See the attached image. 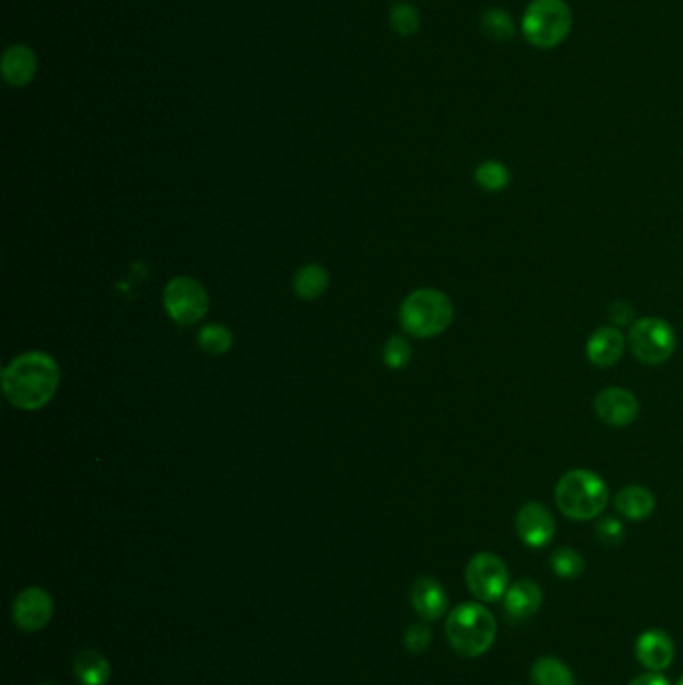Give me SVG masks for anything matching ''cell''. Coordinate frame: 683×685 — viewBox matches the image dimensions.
I'll return each mask as SVG.
<instances>
[{"label": "cell", "mask_w": 683, "mask_h": 685, "mask_svg": "<svg viewBox=\"0 0 683 685\" xmlns=\"http://www.w3.org/2000/svg\"><path fill=\"white\" fill-rule=\"evenodd\" d=\"M61 385L57 359L43 351L19 355L3 373L7 399L23 411H37L51 403Z\"/></svg>", "instance_id": "6da1fadb"}, {"label": "cell", "mask_w": 683, "mask_h": 685, "mask_svg": "<svg viewBox=\"0 0 683 685\" xmlns=\"http://www.w3.org/2000/svg\"><path fill=\"white\" fill-rule=\"evenodd\" d=\"M609 491L605 481L589 469L567 471L555 487L559 511L573 521H587L601 515L607 507Z\"/></svg>", "instance_id": "7a4b0ae2"}, {"label": "cell", "mask_w": 683, "mask_h": 685, "mask_svg": "<svg viewBox=\"0 0 683 685\" xmlns=\"http://www.w3.org/2000/svg\"><path fill=\"white\" fill-rule=\"evenodd\" d=\"M445 633L459 655L479 657L493 645L497 621L481 603H461L449 613Z\"/></svg>", "instance_id": "3957f363"}, {"label": "cell", "mask_w": 683, "mask_h": 685, "mask_svg": "<svg viewBox=\"0 0 683 685\" xmlns=\"http://www.w3.org/2000/svg\"><path fill=\"white\" fill-rule=\"evenodd\" d=\"M403 329L417 339H431L445 333L453 321V303L443 291L417 289L401 305Z\"/></svg>", "instance_id": "277c9868"}, {"label": "cell", "mask_w": 683, "mask_h": 685, "mask_svg": "<svg viewBox=\"0 0 683 685\" xmlns=\"http://www.w3.org/2000/svg\"><path fill=\"white\" fill-rule=\"evenodd\" d=\"M571 25L573 15L565 0H531L521 21V31L531 47L549 51L569 37Z\"/></svg>", "instance_id": "5b68a950"}, {"label": "cell", "mask_w": 683, "mask_h": 685, "mask_svg": "<svg viewBox=\"0 0 683 685\" xmlns=\"http://www.w3.org/2000/svg\"><path fill=\"white\" fill-rule=\"evenodd\" d=\"M627 343L637 361L645 365H661L675 351V331L659 317H645L629 327Z\"/></svg>", "instance_id": "8992f818"}, {"label": "cell", "mask_w": 683, "mask_h": 685, "mask_svg": "<svg viewBox=\"0 0 683 685\" xmlns=\"http://www.w3.org/2000/svg\"><path fill=\"white\" fill-rule=\"evenodd\" d=\"M163 303L169 317L181 327H193L209 311V295L193 277H175L167 283Z\"/></svg>", "instance_id": "52a82bcc"}, {"label": "cell", "mask_w": 683, "mask_h": 685, "mask_svg": "<svg viewBox=\"0 0 683 685\" xmlns=\"http://www.w3.org/2000/svg\"><path fill=\"white\" fill-rule=\"evenodd\" d=\"M465 581L479 601H499L509 589V571L501 557L483 551L467 563Z\"/></svg>", "instance_id": "ba28073f"}, {"label": "cell", "mask_w": 683, "mask_h": 685, "mask_svg": "<svg viewBox=\"0 0 683 685\" xmlns=\"http://www.w3.org/2000/svg\"><path fill=\"white\" fill-rule=\"evenodd\" d=\"M515 531L527 547L541 549L555 535V519L543 503L529 501L517 511Z\"/></svg>", "instance_id": "9c48e42d"}, {"label": "cell", "mask_w": 683, "mask_h": 685, "mask_svg": "<svg viewBox=\"0 0 683 685\" xmlns=\"http://www.w3.org/2000/svg\"><path fill=\"white\" fill-rule=\"evenodd\" d=\"M55 611L53 597L43 587H27L13 605V619L25 631H41L49 625Z\"/></svg>", "instance_id": "30bf717a"}, {"label": "cell", "mask_w": 683, "mask_h": 685, "mask_svg": "<svg viewBox=\"0 0 683 685\" xmlns=\"http://www.w3.org/2000/svg\"><path fill=\"white\" fill-rule=\"evenodd\" d=\"M595 413L609 427H627L637 419L639 401L623 387H607L595 397Z\"/></svg>", "instance_id": "8fae6325"}, {"label": "cell", "mask_w": 683, "mask_h": 685, "mask_svg": "<svg viewBox=\"0 0 683 685\" xmlns=\"http://www.w3.org/2000/svg\"><path fill=\"white\" fill-rule=\"evenodd\" d=\"M635 657L649 671H663L675 657L671 637L661 629L643 631L635 641Z\"/></svg>", "instance_id": "7c38bea8"}, {"label": "cell", "mask_w": 683, "mask_h": 685, "mask_svg": "<svg viewBox=\"0 0 683 685\" xmlns=\"http://www.w3.org/2000/svg\"><path fill=\"white\" fill-rule=\"evenodd\" d=\"M411 605L423 621H437L449 607L445 587L433 577H419L411 587Z\"/></svg>", "instance_id": "4fadbf2b"}, {"label": "cell", "mask_w": 683, "mask_h": 685, "mask_svg": "<svg viewBox=\"0 0 683 685\" xmlns=\"http://www.w3.org/2000/svg\"><path fill=\"white\" fill-rule=\"evenodd\" d=\"M3 79L11 87H27L35 81L37 75V55L25 45H13L5 51L0 61Z\"/></svg>", "instance_id": "5bb4252c"}, {"label": "cell", "mask_w": 683, "mask_h": 685, "mask_svg": "<svg viewBox=\"0 0 683 685\" xmlns=\"http://www.w3.org/2000/svg\"><path fill=\"white\" fill-rule=\"evenodd\" d=\"M625 351V339L617 327H601L597 329L585 347L587 359L595 367H611L615 365Z\"/></svg>", "instance_id": "9a60e30c"}, {"label": "cell", "mask_w": 683, "mask_h": 685, "mask_svg": "<svg viewBox=\"0 0 683 685\" xmlns=\"http://www.w3.org/2000/svg\"><path fill=\"white\" fill-rule=\"evenodd\" d=\"M503 601L507 615L513 621H523L539 611L543 603V591L535 581L519 579L507 589Z\"/></svg>", "instance_id": "2e32d148"}, {"label": "cell", "mask_w": 683, "mask_h": 685, "mask_svg": "<svg viewBox=\"0 0 683 685\" xmlns=\"http://www.w3.org/2000/svg\"><path fill=\"white\" fill-rule=\"evenodd\" d=\"M615 507L623 517L631 521H643L653 513L655 497L641 485H627L615 495Z\"/></svg>", "instance_id": "e0dca14e"}, {"label": "cell", "mask_w": 683, "mask_h": 685, "mask_svg": "<svg viewBox=\"0 0 683 685\" xmlns=\"http://www.w3.org/2000/svg\"><path fill=\"white\" fill-rule=\"evenodd\" d=\"M75 677L83 685H107L111 679V663L97 649H85L75 659Z\"/></svg>", "instance_id": "ac0fdd59"}, {"label": "cell", "mask_w": 683, "mask_h": 685, "mask_svg": "<svg viewBox=\"0 0 683 685\" xmlns=\"http://www.w3.org/2000/svg\"><path fill=\"white\" fill-rule=\"evenodd\" d=\"M533 685H575L571 669L557 657H539L531 667Z\"/></svg>", "instance_id": "d6986e66"}, {"label": "cell", "mask_w": 683, "mask_h": 685, "mask_svg": "<svg viewBox=\"0 0 683 685\" xmlns=\"http://www.w3.org/2000/svg\"><path fill=\"white\" fill-rule=\"evenodd\" d=\"M293 287L301 299H307V301L319 299L329 287V273L321 265H315V263L305 265L295 275Z\"/></svg>", "instance_id": "ffe728a7"}, {"label": "cell", "mask_w": 683, "mask_h": 685, "mask_svg": "<svg viewBox=\"0 0 683 685\" xmlns=\"http://www.w3.org/2000/svg\"><path fill=\"white\" fill-rule=\"evenodd\" d=\"M481 29L487 39L493 43H507L515 37V25L507 11L503 9H491L481 19Z\"/></svg>", "instance_id": "44dd1931"}, {"label": "cell", "mask_w": 683, "mask_h": 685, "mask_svg": "<svg viewBox=\"0 0 683 685\" xmlns=\"http://www.w3.org/2000/svg\"><path fill=\"white\" fill-rule=\"evenodd\" d=\"M475 181L481 189L491 191V193H499V191L509 187L511 173L499 161H485L475 169Z\"/></svg>", "instance_id": "7402d4cb"}, {"label": "cell", "mask_w": 683, "mask_h": 685, "mask_svg": "<svg viewBox=\"0 0 683 685\" xmlns=\"http://www.w3.org/2000/svg\"><path fill=\"white\" fill-rule=\"evenodd\" d=\"M201 349L209 355H225L233 347V333L219 323L205 325L197 337Z\"/></svg>", "instance_id": "603a6c76"}, {"label": "cell", "mask_w": 683, "mask_h": 685, "mask_svg": "<svg viewBox=\"0 0 683 685\" xmlns=\"http://www.w3.org/2000/svg\"><path fill=\"white\" fill-rule=\"evenodd\" d=\"M549 563H551V569L555 571V575L561 579H577L585 569L583 557L571 547H561V549L553 551Z\"/></svg>", "instance_id": "cb8c5ba5"}, {"label": "cell", "mask_w": 683, "mask_h": 685, "mask_svg": "<svg viewBox=\"0 0 683 685\" xmlns=\"http://www.w3.org/2000/svg\"><path fill=\"white\" fill-rule=\"evenodd\" d=\"M391 27L401 37H413L421 29V17L419 11L411 5H395L389 13Z\"/></svg>", "instance_id": "d4e9b609"}, {"label": "cell", "mask_w": 683, "mask_h": 685, "mask_svg": "<svg viewBox=\"0 0 683 685\" xmlns=\"http://www.w3.org/2000/svg\"><path fill=\"white\" fill-rule=\"evenodd\" d=\"M413 357V349L405 337H391L383 349V361L391 369H403Z\"/></svg>", "instance_id": "484cf974"}, {"label": "cell", "mask_w": 683, "mask_h": 685, "mask_svg": "<svg viewBox=\"0 0 683 685\" xmlns=\"http://www.w3.org/2000/svg\"><path fill=\"white\" fill-rule=\"evenodd\" d=\"M595 535L601 543L613 547L619 545L625 539V529L623 523L615 517H603L597 525H595Z\"/></svg>", "instance_id": "4316f807"}, {"label": "cell", "mask_w": 683, "mask_h": 685, "mask_svg": "<svg viewBox=\"0 0 683 685\" xmlns=\"http://www.w3.org/2000/svg\"><path fill=\"white\" fill-rule=\"evenodd\" d=\"M431 637H433V635H431V629H429L425 623H413V625L407 629V633H405V647H407L411 653L419 655V653H423V651L429 649Z\"/></svg>", "instance_id": "83f0119b"}, {"label": "cell", "mask_w": 683, "mask_h": 685, "mask_svg": "<svg viewBox=\"0 0 683 685\" xmlns=\"http://www.w3.org/2000/svg\"><path fill=\"white\" fill-rule=\"evenodd\" d=\"M609 317H611V323L613 327H631L635 321V309L625 303V301H617L611 305V311H609Z\"/></svg>", "instance_id": "f1b7e54d"}, {"label": "cell", "mask_w": 683, "mask_h": 685, "mask_svg": "<svg viewBox=\"0 0 683 685\" xmlns=\"http://www.w3.org/2000/svg\"><path fill=\"white\" fill-rule=\"evenodd\" d=\"M629 685H669V681L659 671H647V673L635 677Z\"/></svg>", "instance_id": "f546056e"}, {"label": "cell", "mask_w": 683, "mask_h": 685, "mask_svg": "<svg viewBox=\"0 0 683 685\" xmlns=\"http://www.w3.org/2000/svg\"><path fill=\"white\" fill-rule=\"evenodd\" d=\"M677 685H683V677H681V679H679V683H677Z\"/></svg>", "instance_id": "4dcf8cb0"}]
</instances>
